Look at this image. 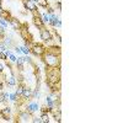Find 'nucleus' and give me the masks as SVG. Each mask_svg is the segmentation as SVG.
Returning a JSON list of instances; mask_svg holds the SVG:
<instances>
[{
	"mask_svg": "<svg viewBox=\"0 0 123 123\" xmlns=\"http://www.w3.org/2000/svg\"><path fill=\"white\" fill-rule=\"evenodd\" d=\"M39 117H41V119H42L43 123H49L50 122V115L49 113H41Z\"/></svg>",
	"mask_w": 123,
	"mask_h": 123,
	"instance_id": "dca6fc26",
	"label": "nucleus"
},
{
	"mask_svg": "<svg viewBox=\"0 0 123 123\" xmlns=\"http://www.w3.org/2000/svg\"><path fill=\"white\" fill-rule=\"evenodd\" d=\"M31 122H33V123H42V119H41V117H33L31 118Z\"/></svg>",
	"mask_w": 123,
	"mask_h": 123,
	"instance_id": "412c9836",
	"label": "nucleus"
},
{
	"mask_svg": "<svg viewBox=\"0 0 123 123\" xmlns=\"http://www.w3.org/2000/svg\"><path fill=\"white\" fill-rule=\"evenodd\" d=\"M1 73H4V67L0 64V74H1Z\"/></svg>",
	"mask_w": 123,
	"mask_h": 123,
	"instance_id": "bb28decb",
	"label": "nucleus"
},
{
	"mask_svg": "<svg viewBox=\"0 0 123 123\" xmlns=\"http://www.w3.org/2000/svg\"><path fill=\"white\" fill-rule=\"evenodd\" d=\"M3 43L7 47V49H11V48H14L16 46L15 42H14V39L10 37V36H5V38L3 39Z\"/></svg>",
	"mask_w": 123,
	"mask_h": 123,
	"instance_id": "f8f14e48",
	"label": "nucleus"
},
{
	"mask_svg": "<svg viewBox=\"0 0 123 123\" xmlns=\"http://www.w3.org/2000/svg\"><path fill=\"white\" fill-rule=\"evenodd\" d=\"M22 59H24V62H25V63H28L30 65H31V63H32V59H31L30 57H22Z\"/></svg>",
	"mask_w": 123,
	"mask_h": 123,
	"instance_id": "5701e85b",
	"label": "nucleus"
},
{
	"mask_svg": "<svg viewBox=\"0 0 123 123\" xmlns=\"http://www.w3.org/2000/svg\"><path fill=\"white\" fill-rule=\"evenodd\" d=\"M46 106L49 107L50 110H54V100L52 98V96H47L46 97Z\"/></svg>",
	"mask_w": 123,
	"mask_h": 123,
	"instance_id": "2eb2a0df",
	"label": "nucleus"
},
{
	"mask_svg": "<svg viewBox=\"0 0 123 123\" xmlns=\"http://www.w3.org/2000/svg\"><path fill=\"white\" fill-rule=\"evenodd\" d=\"M42 21L47 25V24L49 22V15H47V14H42Z\"/></svg>",
	"mask_w": 123,
	"mask_h": 123,
	"instance_id": "a211bd4d",
	"label": "nucleus"
},
{
	"mask_svg": "<svg viewBox=\"0 0 123 123\" xmlns=\"http://www.w3.org/2000/svg\"><path fill=\"white\" fill-rule=\"evenodd\" d=\"M0 59H3V60H7V55L5 54V52H0Z\"/></svg>",
	"mask_w": 123,
	"mask_h": 123,
	"instance_id": "b1692460",
	"label": "nucleus"
},
{
	"mask_svg": "<svg viewBox=\"0 0 123 123\" xmlns=\"http://www.w3.org/2000/svg\"><path fill=\"white\" fill-rule=\"evenodd\" d=\"M55 5H57L58 10H62V3H60V0H58V1L55 3Z\"/></svg>",
	"mask_w": 123,
	"mask_h": 123,
	"instance_id": "a878e982",
	"label": "nucleus"
},
{
	"mask_svg": "<svg viewBox=\"0 0 123 123\" xmlns=\"http://www.w3.org/2000/svg\"><path fill=\"white\" fill-rule=\"evenodd\" d=\"M62 68H44L46 71V80L44 83L47 87L49 89L50 96H55L60 92V85H62Z\"/></svg>",
	"mask_w": 123,
	"mask_h": 123,
	"instance_id": "f03ea898",
	"label": "nucleus"
},
{
	"mask_svg": "<svg viewBox=\"0 0 123 123\" xmlns=\"http://www.w3.org/2000/svg\"><path fill=\"white\" fill-rule=\"evenodd\" d=\"M9 96H10V94H7V92H5L4 90H1L0 91V102H1V104H7Z\"/></svg>",
	"mask_w": 123,
	"mask_h": 123,
	"instance_id": "4468645a",
	"label": "nucleus"
},
{
	"mask_svg": "<svg viewBox=\"0 0 123 123\" xmlns=\"http://www.w3.org/2000/svg\"><path fill=\"white\" fill-rule=\"evenodd\" d=\"M25 110H27L31 115H33L35 112H37V111H39V105L37 104V102H28V104H26V106H25Z\"/></svg>",
	"mask_w": 123,
	"mask_h": 123,
	"instance_id": "1a4fd4ad",
	"label": "nucleus"
},
{
	"mask_svg": "<svg viewBox=\"0 0 123 123\" xmlns=\"http://www.w3.org/2000/svg\"><path fill=\"white\" fill-rule=\"evenodd\" d=\"M20 49H21V52H22L24 54H26V55L31 53V50H30V48H28V47H26L25 44H24V46H21V47H20Z\"/></svg>",
	"mask_w": 123,
	"mask_h": 123,
	"instance_id": "f3484780",
	"label": "nucleus"
},
{
	"mask_svg": "<svg viewBox=\"0 0 123 123\" xmlns=\"http://www.w3.org/2000/svg\"><path fill=\"white\" fill-rule=\"evenodd\" d=\"M7 57H9V60L11 62V63H15L16 59H17V58H16V55H15V54H12V53H10Z\"/></svg>",
	"mask_w": 123,
	"mask_h": 123,
	"instance_id": "6ab92c4d",
	"label": "nucleus"
},
{
	"mask_svg": "<svg viewBox=\"0 0 123 123\" xmlns=\"http://www.w3.org/2000/svg\"><path fill=\"white\" fill-rule=\"evenodd\" d=\"M9 100L12 101V102H16V101H17V95H16V94H10Z\"/></svg>",
	"mask_w": 123,
	"mask_h": 123,
	"instance_id": "aec40b11",
	"label": "nucleus"
},
{
	"mask_svg": "<svg viewBox=\"0 0 123 123\" xmlns=\"http://www.w3.org/2000/svg\"><path fill=\"white\" fill-rule=\"evenodd\" d=\"M32 22H33V25H35L38 30L42 28V27H44V26H47V25L42 21V14H39V11L32 14Z\"/></svg>",
	"mask_w": 123,
	"mask_h": 123,
	"instance_id": "423d86ee",
	"label": "nucleus"
},
{
	"mask_svg": "<svg viewBox=\"0 0 123 123\" xmlns=\"http://www.w3.org/2000/svg\"><path fill=\"white\" fill-rule=\"evenodd\" d=\"M0 25H1L3 27H5V28H6V27L9 26V22H7V21H5V20H4L3 17H0Z\"/></svg>",
	"mask_w": 123,
	"mask_h": 123,
	"instance_id": "4be33fe9",
	"label": "nucleus"
},
{
	"mask_svg": "<svg viewBox=\"0 0 123 123\" xmlns=\"http://www.w3.org/2000/svg\"><path fill=\"white\" fill-rule=\"evenodd\" d=\"M21 24H22V22L18 21V20H17L16 17H14V16L11 17V20H10V22H9V25L12 26V28H14L15 31H18V28L21 27Z\"/></svg>",
	"mask_w": 123,
	"mask_h": 123,
	"instance_id": "ddd939ff",
	"label": "nucleus"
},
{
	"mask_svg": "<svg viewBox=\"0 0 123 123\" xmlns=\"http://www.w3.org/2000/svg\"><path fill=\"white\" fill-rule=\"evenodd\" d=\"M21 1H22V5H24L25 10L30 11L31 14H33V12H37V11H38V6L32 1V0H21Z\"/></svg>",
	"mask_w": 123,
	"mask_h": 123,
	"instance_id": "0eeeda50",
	"label": "nucleus"
},
{
	"mask_svg": "<svg viewBox=\"0 0 123 123\" xmlns=\"http://www.w3.org/2000/svg\"><path fill=\"white\" fill-rule=\"evenodd\" d=\"M48 24H50V26H52V27H60L62 26V22H60L59 17H57L53 14H49V22Z\"/></svg>",
	"mask_w": 123,
	"mask_h": 123,
	"instance_id": "9d476101",
	"label": "nucleus"
},
{
	"mask_svg": "<svg viewBox=\"0 0 123 123\" xmlns=\"http://www.w3.org/2000/svg\"><path fill=\"white\" fill-rule=\"evenodd\" d=\"M0 118H3L4 121H11V107L5 106L0 108Z\"/></svg>",
	"mask_w": 123,
	"mask_h": 123,
	"instance_id": "6e6552de",
	"label": "nucleus"
},
{
	"mask_svg": "<svg viewBox=\"0 0 123 123\" xmlns=\"http://www.w3.org/2000/svg\"><path fill=\"white\" fill-rule=\"evenodd\" d=\"M3 11H4V7H3V0H0V17L3 15Z\"/></svg>",
	"mask_w": 123,
	"mask_h": 123,
	"instance_id": "393cba45",
	"label": "nucleus"
},
{
	"mask_svg": "<svg viewBox=\"0 0 123 123\" xmlns=\"http://www.w3.org/2000/svg\"><path fill=\"white\" fill-rule=\"evenodd\" d=\"M33 115H31L27 110H21L20 108L16 115H15V119L14 122L16 123H26V122H31V118H32Z\"/></svg>",
	"mask_w": 123,
	"mask_h": 123,
	"instance_id": "7ed1b4c3",
	"label": "nucleus"
},
{
	"mask_svg": "<svg viewBox=\"0 0 123 123\" xmlns=\"http://www.w3.org/2000/svg\"><path fill=\"white\" fill-rule=\"evenodd\" d=\"M30 50L33 55L41 58V55H42L44 53V50H46V46L43 43H41V42H33L30 47Z\"/></svg>",
	"mask_w": 123,
	"mask_h": 123,
	"instance_id": "20e7f679",
	"label": "nucleus"
},
{
	"mask_svg": "<svg viewBox=\"0 0 123 123\" xmlns=\"http://www.w3.org/2000/svg\"><path fill=\"white\" fill-rule=\"evenodd\" d=\"M41 60L48 68H62V47L53 44L46 47L44 53L41 55Z\"/></svg>",
	"mask_w": 123,
	"mask_h": 123,
	"instance_id": "f257e3e1",
	"label": "nucleus"
},
{
	"mask_svg": "<svg viewBox=\"0 0 123 123\" xmlns=\"http://www.w3.org/2000/svg\"><path fill=\"white\" fill-rule=\"evenodd\" d=\"M39 37L43 41V43H49V42L53 41V33H52L50 30L47 28V26L39 28Z\"/></svg>",
	"mask_w": 123,
	"mask_h": 123,
	"instance_id": "39448f33",
	"label": "nucleus"
},
{
	"mask_svg": "<svg viewBox=\"0 0 123 123\" xmlns=\"http://www.w3.org/2000/svg\"><path fill=\"white\" fill-rule=\"evenodd\" d=\"M15 67H16V69H17L18 73H24V69H25V62H24L22 57H20V58L16 59V62H15Z\"/></svg>",
	"mask_w": 123,
	"mask_h": 123,
	"instance_id": "9b49d317",
	"label": "nucleus"
}]
</instances>
